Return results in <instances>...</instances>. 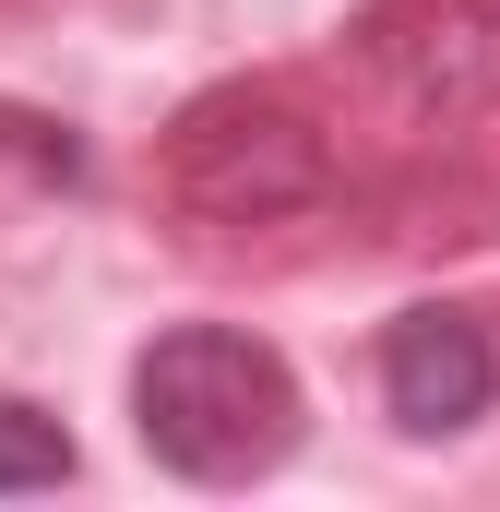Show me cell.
<instances>
[{
	"label": "cell",
	"mask_w": 500,
	"mask_h": 512,
	"mask_svg": "<svg viewBox=\"0 0 500 512\" xmlns=\"http://www.w3.org/2000/svg\"><path fill=\"white\" fill-rule=\"evenodd\" d=\"M131 429H143V453H155L167 477H191V489H250V477H274V465L298 453L310 405H298V370H286L262 334H239V322H179V334H155L143 370H131Z\"/></svg>",
	"instance_id": "1"
},
{
	"label": "cell",
	"mask_w": 500,
	"mask_h": 512,
	"mask_svg": "<svg viewBox=\"0 0 500 512\" xmlns=\"http://www.w3.org/2000/svg\"><path fill=\"white\" fill-rule=\"evenodd\" d=\"M489 393H500V358H489V334H477L465 310H405V322L381 334V405H393L417 441L477 429Z\"/></svg>",
	"instance_id": "4"
},
{
	"label": "cell",
	"mask_w": 500,
	"mask_h": 512,
	"mask_svg": "<svg viewBox=\"0 0 500 512\" xmlns=\"http://www.w3.org/2000/svg\"><path fill=\"white\" fill-rule=\"evenodd\" d=\"M72 477V429L24 393H0V489H60Z\"/></svg>",
	"instance_id": "5"
},
{
	"label": "cell",
	"mask_w": 500,
	"mask_h": 512,
	"mask_svg": "<svg viewBox=\"0 0 500 512\" xmlns=\"http://www.w3.org/2000/svg\"><path fill=\"white\" fill-rule=\"evenodd\" d=\"M358 60L417 120H489L500 108V0H370Z\"/></svg>",
	"instance_id": "3"
},
{
	"label": "cell",
	"mask_w": 500,
	"mask_h": 512,
	"mask_svg": "<svg viewBox=\"0 0 500 512\" xmlns=\"http://www.w3.org/2000/svg\"><path fill=\"white\" fill-rule=\"evenodd\" d=\"M322 179H334L322 120L274 84H215L167 131V203L203 215V227H274V215L322 203Z\"/></svg>",
	"instance_id": "2"
}]
</instances>
